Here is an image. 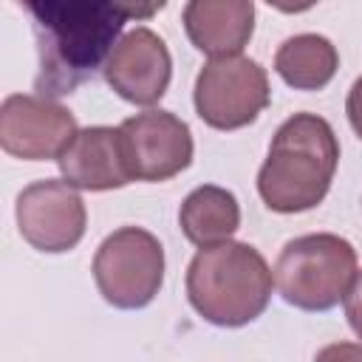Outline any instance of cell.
Listing matches in <instances>:
<instances>
[{
    "mask_svg": "<svg viewBox=\"0 0 362 362\" xmlns=\"http://www.w3.org/2000/svg\"><path fill=\"white\" fill-rule=\"evenodd\" d=\"M274 274L266 257L238 240L198 249L187 269L189 305L212 325L238 328L257 320L272 297Z\"/></svg>",
    "mask_w": 362,
    "mask_h": 362,
    "instance_id": "3",
    "label": "cell"
},
{
    "mask_svg": "<svg viewBox=\"0 0 362 362\" xmlns=\"http://www.w3.org/2000/svg\"><path fill=\"white\" fill-rule=\"evenodd\" d=\"M195 110L215 130L252 124L272 99L266 71L249 57H215L195 79Z\"/></svg>",
    "mask_w": 362,
    "mask_h": 362,
    "instance_id": "6",
    "label": "cell"
},
{
    "mask_svg": "<svg viewBox=\"0 0 362 362\" xmlns=\"http://www.w3.org/2000/svg\"><path fill=\"white\" fill-rule=\"evenodd\" d=\"M345 113H348V122H351L354 133L362 139V76H359V79L351 85V90H348Z\"/></svg>",
    "mask_w": 362,
    "mask_h": 362,
    "instance_id": "17",
    "label": "cell"
},
{
    "mask_svg": "<svg viewBox=\"0 0 362 362\" xmlns=\"http://www.w3.org/2000/svg\"><path fill=\"white\" fill-rule=\"evenodd\" d=\"M184 28L189 42L215 57L240 54L255 31L252 0H189L184 6Z\"/></svg>",
    "mask_w": 362,
    "mask_h": 362,
    "instance_id": "12",
    "label": "cell"
},
{
    "mask_svg": "<svg viewBox=\"0 0 362 362\" xmlns=\"http://www.w3.org/2000/svg\"><path fill=\"white\" fill-rule=\"evenodd\" d=\"M85 201L68 181L40 178L17 195V229L40 252L74 249L85 235Z\"/></svg>",
    "mask_w": 362,
    "mask_h": 362,
    "instance_id": "8",
    "label": "cell"
},
{
    "mask_svg": "<svg viewBox=\"0 0 362 362\" xmlns=\"http://www.w3.org/2000/svg\"><path fill=\"white\" fill-rule=\"evenodd\" d=\"M79 133L68 107L37 93H11L0 105V144L25 161H51L68 150Z\"/></svg>",
    "mask_w": 362,
    "mask_h": 362,
    "instance_id": "7",
    "label": "cell"
},
{
    "mask_svg": "<svg viewBox=\"0 0 362 362\" xmlns=\"http://www.w3.org/2000/svg\"><path fill=\"white\" fill-rule=\"evenodd\" d=\"M173 76V59L167 51V42L147 25H136L127 31L107 65H105V79L107 85L127 102L133 105H156L170 85Z\"/></svg>",
    "mask_w": 362,
    "mask_h": 362,
    "instance_id": "10",
    "label": "cell"
},
{
    "mask_svg": "<svg viewBox=\"0 0 362 362\" xmlns=\"http://www.w3.org/2000/svg\"><path fill=\"white\" fill-rule=\"evenodd\" d=\"M93 280L110 305L124 311L144 308L164 283V249L158 238L141 226L116 229L96 249Z\"/></svg>",
    "mask_w": 362,
    "mask_h": 362,
    "instance_id": "5",
    "label": "cell"
},
{
    "mask_svg": "<svg viewBox=\"0 0 362 362\" xmlns=\"http://www.w3.org/2000/svg\"><path fill=\"white\" fill-rule=\"evenodd\" d=\"M57 164L62 178L76 189L102 192V189H119L133 181L119 127L96 124L79 130Z\"/></svg>",
    "mask_w": 362,
    "mask_h": 362,
    "instance_id": "11",
    "label": "cell"
},
{
    "mask_svg": "<svg viewBox=\"0 0 362 362\" xmlns=\"http://www.w3.org/2000/svg\"><path fill=\"white\" fill-rule=\"evenodd\" d=\"M272 274L288 305L328 311L345 300L356 277V249L331 232L300 235L280 249Z\"/></svg>",
    "mask_w": 362,
    "mask_h": 362,
    "instance_id": "4",
    "label": "cell"
},
{
    "mask_svg": "<svg viewBox=\"0 0 362 362\" xmlns=\"http://www.w3.org/2000/svg\"><path fill=\"white\" fill-rule=\"evenodd\" d=\"M339 161L334 127L317 113L288 116L269 147L257 173V192L272 212L314 209L331 189Z\"/></svg>",
    "mask_w": 362,
    "mask_h": 362,
    "instance_id": "2",
    "label": "cell"
},
{
    "mask_svg": "<svg viewBox=\"0 0 362 362\" xmlns=\"http://www.w3.org/2000/svg\"><path fill=\"white\" fill-rule=\"evenodd\" d=\"M178 223L187 240L201 249L226 243L240 226L238 198L229 189L215 184L195 187L178 209Z\"/></svg>",
    "mask_w": 362,
    "mask_h": 362,
    "instance_id": "13",
    "label": "cell"
},
{
    "mask_svg": "<svg viewBox=\"0 0 362 362\" xmlns=\"http://www.w3.org/2000/svg\"><path fill=\"white\" fill-rule=\"evenodd\" d=\"M314 362H362V345L359 342H331L317 351Z\"/></svg>",
    "mask_w": 362,
    "mask_h": 362,
    "instance_id": "16",
    "label": "cell"
},
{
    "mask_svg": "<svg viewBox=\"0 0 362 362\" xmlns=\"http://www.w3.org/2000/svg\"><path fill=\"white\" fill-rule=\"evenodd\" d=\"M133 181H167L189 167L192 133L170 110H144L119 124Z\"/></svg>",
    "mask_w": 362,
    "mask_h": 362,
    "instance_id": "9",
    "label": "cell"
},
{
    "mask_svg": "<svg viewBox=\"0 0 362 362\" xmlns=\"http://www.w3.org/2000/svg\"><path fill=\"white\" fill-rule=\"evenodd\" d=\"M345 317H348V325L354 328V334L362 339V272H356L348 294H345Z\"/></svg>",
    "mask_w": 362,
    "mask_h": 362,
    "instance_id": "15",
    "label": "cell"
},
{
    "mask_svg": "<svg viewBox=\"0 0 362 362\" xmlns=\"http://www.w3.org/2000/svg\"><path fill=\"white\" fill-rule=\"evenodd\" d=\"M34 20L37 76L42 99H59L105 71L122 28L133 17H150L164 3H23Z\"/></svg>",
    "mask_w": 362,
    "mask_h": 362,
    "instance_id": "1",
    "label": "cell"
},
{
    "mask_svg": "<svg viewBox=\"0 0 362 362\" xmlns=\"http://www.w3.org/2000/svg\"><path fill=\"white\" fill-rule=\"evenodd\" d=\"M339 68V54L334 42L322 34H294L274 54V71L280 79L297 90L325 88Z\"/></svg>",
    "mask_w": 362,
    "mask_h": 362,
    "instance_id": "14",
    "label": "cell"
}]
</instances>
